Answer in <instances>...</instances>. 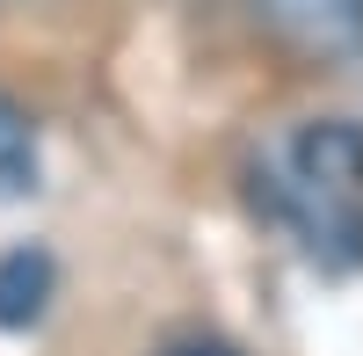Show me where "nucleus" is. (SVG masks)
I'll use <instances>...</instances> for the list:
<instances>
[{
  "mask_svg": "<svg viewBox=\"0 0 363 356\" xmlns=\"http://www.w3.org/2000/svg\"><path fill=\"white\" fill-rule=\"evenodd\" d=\"M37 182V138H29V116L0 102V196H15Z\"/></svg>",
  "mask_w": 363,
  "mask_h": 356,
  "instance_id": "obj_4",
  "label": "nucleus"
},
{
  "mask_svg": "<svg viewBox=\"0 0 363 356\" xmlns=\"http://www.w3.org/2000/svg\"><path fill=\"white\" fill-rule=\"evenodd\" d=\"M44 291H51V262L44 255H8L0 262V328H29L44 313Z\"/></svg>",
  "mask_w": 363,
  "mask_h": 356,
  "instance_id": "obj_2",
  "label": "nucleus"
},
{
  "mask_svg": "<svg viewBox=\"0 0 363 356\" xmlns=\"http://www.w3.org/2000/svg\"><path fill=\"white\" fill-rule=\"evenodd\" d=\"M262 204L320 269H356L363 262V124L349 116H313L284 131L262 160Z\"/></svg>",
  "mask_w": 363,
  "mask_h": 356,
  "instance_id": "obj_1",
  "label": "nucleus"
},
{
  "mask_svg": "<svg viewBox=\"0 0 363 356\" xmlns=\"http://www.w3.org/2000/svg\"><path fill=\"white\" fill-rule=\"evenodd\" d=\"M174 356H233V349H174Z\"/></svg>",
  "mask_w": 363,
  "mask_h": 356,
  "instance_id": "obj_5",
  "label": "nucleus"
},
{
  "mask_svg": "<svg viewBox=\"0 0 363 356\" xmlns=\"http://www.w3.org/2000/svg\"><path fill=\"white\" fill-rule=\"evenodd\" d=\"M277 15L298 22L313 44H356L363 37V0H277Z\"/></svg>",
  "mask_w": 363,
  "mask_h": 356,
  "instance_id": "obj_3",
  "label": "nucleus"
}]
</instances>
